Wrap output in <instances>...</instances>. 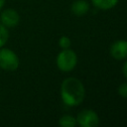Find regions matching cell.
I'll return each mask as SVG.
<instances>
[{
  "label": "cell",
  "instance_id": "ba28073f",
  "mask_svg": "<svg viewBox=\"0 0 127 127\" xmlns=\"http://www.w3.org/2000/svg\"><path fill=\"white\" fill-rule=\"evenodd\" d=\"M91 3L95 8L106 11L114 8L117 5L118 0H91Z\"/></svg>",
  "mask_w": 127,
  "mask_h": 127
},
{
  "label": "cell",
  "instance_id": "8992f818",
  "mask_svg": "<svg viewBox=\"0 0 127 127\" xmlns=\"http://www.w3.org/2000/svg\"><path fill=\"white\" fill-rule=\"evenodd\" d=\"M110 56L115 60H125L127 59V41L117 40L111 44L109 49Z\"/></svg>",
  "mask_w": 127,
  "mask_h": 127
},
{
  "label": "cell",
  "instance_id": "3957f363",
  "mask_svg": "<svg viewBox=\"0 0 127 127\" xmlns=\"http://www.w3.org/2000/svg\"><path fill=\"white\" fill-rule=\"evenodd\" d=\"M20 65L18 55L11 49L0 48V68L5 71H15Z\"/></svg>",
  "mask_w": 127,
  "mask_h": 127
},
{
  "label": "cell",
  "instance_id": "8fae6325",
  "mask_svg": "<svg viewBox=\"0 0 127 127\" xmlns=\"http://www.w3.org/2000/svg\"><path fill=\"white\" fill-rule=\"evenodd\" d=\"M59 46L62 48V50L69 49L70 46H71L70 39H69L67 36H62V37L59 39Z\"/></svg>",
  "mask_w": 127,
  "mask_h": 127
},
{
  "label": "cell",
  "instance_id": "277c9868",
  "mask_svg": "<svg viewBox=\"0 0 127 127\" xmlns=\"http://www.w3.org/2000/svg\"><path fill=\"white\" fill-rule=\"evenodd\" d=\"M75 119L80 127H96L99 125V117L92 109H82Z\"/></svg>",
  "mask_w": 127,
  "mask_h": 127
},
{
  "label": "cell",
  "instance_id": "7c38bea8",
  "mask_svg": "<svg viewBox=\"0 0 127 127\" xmlns=\"http://www.w3.org/2000/svg\"><path fill=\"white\" fill-rule=\"evenodd\" d=\"M118 94L123 97V98H127V82H123L118 86Z\"/></svg>",
  "mask_w": 127,
  "mask_h": 127
},
{
  "label": "cell",
  "instance_id": "52a82bcc",
  "mask_svg": "<svg viewBox=\"0 0 127 127\" xmlns=\"http://www.w3.org/2000/svg\"><path fill=\"white\" fill-rule=\"evenodd\" d=\"M71 12L75 16H83L85 15L89 10V4L85 0H75L70 7Z\"/></svg>",
  "mask_w": 127,
  "mask_h": 127
},
{
  "label": "cell",
  "instance_id": "9c48e42d",
  "mask_svg": "<svg viewBox=\"0 0 127 127\" xmlns=\"http://www.w3.org/2000/svg\"><path fill=\"white\" fill-rule=\"evenodd\" d=\"M59 125L62 127H75L77 125L75 117L65 114L59 119Z\"/></svg>",
  "mask_w": 127,
  "mask_h": 127
},
{
  "label": "cell",
  "instance_id": "6da1fadb",
  "mask_svg": "<svg viewBox=\"0 0 127 127\" xmlns=\"http://www.w3.org/2000/svg\"><path fill=\"white\" fill-rule=\"evenodd\" d=\"M84 96L85 88L78 78L70 76L64 79L61 84V97L65 105L75 107L83 101Z\"/></svg>",
  "mask_w": 127,
  "mask_h": 127
},
{
  "label": "cell",
  "instance_id": "5b68a950",
  "mask_svg": "<svg viewBox=\"0 0 127 127\" xmlns=\"http://www.w3.org/2000/svg\"><path fill=\"white\" fill-rule=\"evenodd\" d=\"M20 14L13 8L2 9L0 13V23L6 28H15L20 23Z\"/></svg>",
  "mask_w": 127,
  "mask_h": 127
},
{
  "label": "cell",
  "instance_id": "4fadbf2b",
  "mask_svg": "<svg viewBox=\"0 0 127 127\" xmlns=\"http://www.w3.org/2000/svg\"><path fill=\"white\" fill-rule=\"evenodd\" d=\"M122 73H123L124 77L127 79V60L124 62L123 65H122Z\"/></svg>",
  "mask_w": 127,
  "mask_h": 127
},
{
  "label": "cell",
  "instance_id": "5bb4252c",
  "mask_svg": "<svg viewBox=\"0 0 127 127\" xmlns=\"http://www.w3.org/2000/svg\"><path fill=\"white\" fill-rule=\"evenodd\" d=\"M5 2H6V0H0V11H1V10L4 8Z\"/></svg>",
  "mask_w": 127,
  "mask_h": 127
},
{
  "label": "cell",
  "instance_id": "7a4b0ae2",
  "mask_svg": "<svg viewBox=\"0 0 127 127\" xmlns=\"http://www.w3.org/2000/svg\"><path fill=\"white\" fill-rule=\"evenodd\" d=\"M58 68L63 72L71 71L77 64V56L74 51L70 49H64L60 52L56 59Z\"/></svg>",
  "mask_w": 127,
  "mask_h": 127
},
{
  "label": "cell",
  "instance_id": "30bf717a",
  "mask_svg": "<svg viewBox=\"0 0 127 127\" xmlns=\"http://www.w3.org/2000/svg\"><path fill=\"white\" fill-rule=\"evenodd\" d=\"M9 39V31L3 24L0 23V48L4 47Z\"/></svg>",
  "mask_w": 127,
  "mask_h": 127
}]
</instances>
